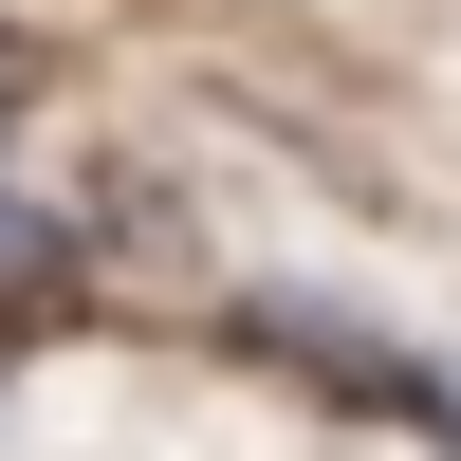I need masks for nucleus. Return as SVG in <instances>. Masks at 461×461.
<instances>
[{"label":"nucleus","mask_w":461,"mask_h":461,"mask_svg":"<svg viewBox=\"0 0 461 461\" xmlns=\"http://www.w3.org/2000/svg\"><path fill=\"white\" fill-rule=\"evenodd\" d=\"M0 111H19V37H0Z\"/></svg>","instance_id":"f03ea898"},{"label":"nucleus","mask_w":461,"mask_h":461,"mask_svg":"<svg viewBox=\"0 0 461 461\" xmlns=\"http://www.w3.org/2000/svg\"><path fill=\"white\" fill-rule=\"evenodd\" d=\"M258 332H277L295 369H332L351 406H388V425H425V443H461V369H443V351H406V332L332 314V295H258Z\"/></svg>","instance_id":"f257e3e1"}]
</instances>
